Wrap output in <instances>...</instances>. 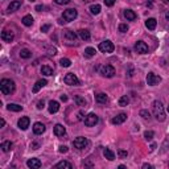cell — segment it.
I'll use <instances>...</instances> for the list:
<instances>
[{"instance_id":"cell-22","label":"cell","mask_w":169,"mask_h":169,"mask_svg":"<svg viewBox=\"0 0 169 169\" xmlns=\"http://www.w3.org/2000/svg\"><path fill=\"white\" fill-rule=\"evenodd\" d=\"M103 155H104V157H106L107 160H110V161L115 160V153H114L110 148H104V150H103Z\"/></svg>"},{"instance_id":"cell-25","label":"cell","mask_w":169,"mask_h":169,"mask_svg":"<svg viewBox=\"0 0 169 169\" xmlns=\"http://www.w3.org/2000/svg\"><path fill=\"white\" fill-rule=\"evenodd\" d=\"M12 147H13V144H12V141H9V140L3 141L2 145H0V148H2L3 152H9V151L12 150Z\"/></svg>"},{"instance_id":"cell-42","label":"cell","mask_w":169,"mask_h":169,"mask_svg":"<svg viewBox=\"0 0 169 169\" xmlns=\"http://www.w3.org/2000/svg\"><path fill=\"white\" fill-rule=\"evenodd\" d=\"M104 4H106L107 7H112L114 4H115V0H104Z\"/></svg>"},{"instance_id":"cell-10","label":"cell","mask_w":169,"mask_h":169,"mask_svg":"<svg viewBox=\"0 0 169 169\" xmlns=\"http://www.w3.org/2000/svg\"><path fill=\"white\" fill-rule=\"evenodd\" d=\"M148 45L144 41H137L135 44V52L139 53V54H147L148 53Z\"/></svg>"},{"instance_id":"cell-56","label":"cell","mask_w":169,"mask_h":169,"mask_svg":"<svg viewBox=\"0 0 169 169\" xmlns=\"http://www.w3.org/2000/svg\"><path fill=\"white\" fill-rule=\"evenodd\" d=\"M168 167H169V162H168Z\"/></svg>"},{"instance_id":"cell-11","label":"cell","mask_w":169,"mask_h":169,"mask_svg":"<svg viewBox=\"0 0 169 169\" xmlns=\"http://www.w3.org/2000/svg\"><path fill=\"white\" fill-rule=\"evenodd\" d=\"M98 116L95 115V114H89V115H86V118H84V124H86L87 127H94L95 124L98 123Z\"/></svg>"},{"instance_id":"cell-37","label":"cell","mask_w":169,"mask_h":169,"mask_svg":"<svg viewBox=\"0 0 169 169\" xmlns=\"http://www.w3.org/2000/svg\"><path fill=\"white\" fill-rule=\"evenodd\" d=\"M153 136H155V132L153 131H145L144 132V137H145V140H152Z\"/></svg>"},{"instance_id":"cell-35","label":"cell","mask_w":169,"mask_h":169,"mask_svg":"<svg viewBox=\"0 0 169 169\" xmlns=\"http://www.w3.org/2000/svg\"><path fill=\"white\" fill-rule=\"evenodd\" d=\"M128 102H130V99H128V97H127V95H123L120 99H119V106L126 107L127 104H128Z\"/></svg>"},{"instance_id":"cell-29","label":"cell","mask_w":169,"mask_h":169,"mask_svg":"<svg viewBox=\"0 0 169 169\" xmlns=\"http://www.w3.org/2000/svg\"><path fill=\"white\" fill-rule=\"evenodd\" d=\"M21 21H23V24H24L25 27H32V24H33V17L31 16V15H27V16L23 17Z\"/></svg>"},{"instance_id":"cell-31","label":"cell","mask_w":169,"mask_h":169,"mask_svg":"<svg viewBox=\"0 0 169 169\" xmlns=\"http://www.w3.org/2000/svg\"><path fill=\"white\" fill-rule=\"evenodd\" d=\"M54 168H67V169H72L73 165L69 161H59V162H57L56 165H54Z\"/></svg>"},{"instance_id":"cell-28","label":"cell","mask_w":169,"mask_h":169,"mask_svg":"<svg viewBox=\"0 0 169 169\" xmlns=\"http://www.w3.org/2000/svg\"><path fill=\"white\" fill-rule=\"evenodd\" d=\"M7 108L9 111H15V112H19V111H21L23 110V106H20V104H16V103H9Z\"/></svg>"},{"instance_id":"cell-4","label":"cell","mask_w":169,"mask_h":169,"mask_svg":"<svg viewBox=\"0 0 169 169\" xmlns=\"http://www.w3.org/2000/svg\"><path fill=\"white\" fill-rule=\"evenodd\" d=\"M77 16H78V12H77V9H74V8L66 9V11H63V13H62V19L65 20L66 23H70L73 20H76Z\"/></svg>"},{"instance_id":"cell-40","label":"cell","mask_w":169,"mask_h":169,"mask_svg":"<svg viewBox=\"0 0 169 169\" xmlns=\"http://www.w3.org/2000/svg\"><path fill=\"white\" fill-rule=\"evenodd\" d=\"M54 3L58 4V6H66V4L70 3V0H54Z\"/></svg>"},{"instance_id":"cell-48","label":"cell","mask_w":169,"mask_h":169,"mask_svg":"<svg viewBox=\"0 0 169 169\" xmlns=\"http://www.w3.org/2000/svg\"><path fill=\"white\" fill-rule=\"evenodd\" d=\"M42 9H44V6H37L36 7V11H38V12H41Z\"/></svg>"},{"instance_id":"cell-7","label":"cell","mask_w":169,"mask_h":169,"mask_svg":"<svg viewBox=\"0 0 169 169\" xmlns=\"http://www.w3.org/2000/svg\"><path fill=\"white\" fill-rule=\"evenodd\" d=\"M63 81H65V83L69 84V86H78L79 84V79L77 78V76L74 73H67L65 78H63Z\"/></svg>"},{"instance_id":"cell-43","label":"cell","mask_w":169,"mask_h":169,"mask_svg":"<svg viewBox=\"0 0 169 169\" xmlns=\"http://www.w3.org/2000/svg\"><path fill=\"white\" fill-rule=\"evenodd\" d=\"M58 152L59 153H66L67 152V147L66 145H61V147H59V150H58Z\"/></svg>"},{"instance_id":"cell-26","label":"cell","mask_w":169,"mask_h":169,"mask_svg":"<svg viewBox=\"0 0 169 169\" xmlns=\"http://www.w3.org/2000/svg\"><path fill=\"white\" fill-rule=\"evenodd\" d=\"M74 101H76L77 106H81V107H86V104H87L86 99H84L83 97H81V95H76L74 97Z\"/></svg>"},{"instance_id":"cell-9","label":"cell","mask_w":169,"mask_h":169,"mask_svg":"<svg viewBox=\"0 0 169 169\" xmlns=\"http://www.w3.org/2000/svg\"><path fill=\"white\" fill-rule=\"evenodd\" d=\"M161 82V77L156 76L155 73H148L147 76V83L150 84V86H156V84H158Z\"/></svg>"},{"instance_id":"cell-50","label":"cell","mask_w":169,"mask_h":169,"mask_svg":"<svg viewBox=\"0 0 169 169\" xmlns=\"http://www.w3.org/2000/svg\"><path fill=\"white\" fill-rule=\"evenodd\" d=\"M0 124H2V127H4V126H6V120H4V119H2V120H0Z\"/></svg>"},{"instance_id":"cell-30","label":"cell","mask_w":169,"mask_h":169,"mask_svg":"<svg viewBox=\"0 0 169 169\" xmlns=\"http://www.w3.org/2000/svg\"><path fill=\"white\" fill-rule=\"evenodd\" d=\"M41 73L44 74V76H53V69L50 66H48V65H44L41 67Z\"/></svg>"},{"instance_id":"cell-1","label":"cell","mask_w":169,"mask_h":169,"mask_svg":"<svg viewBox=\"0 0 169 169\" xmlns=\"http://www.w3.org/2000/svg\"><path fill=\"white\" fill-rule=\"evenodd\" d=\"M152 108H153V116H155L156 120L158 122H164L165 120V111H164V106L160 101H155L152 104Z\"/></svg>"},{"instance_id":"cell-2","label":"cell","mask_w":169,"mask_h":169,"mask_svg":"<svg viewBox=\"0 0 169 169\" xmlns=\"http://www.w3.org/2000/svg\"><path fill=\"white\" fill-rule=\"evenodd\" d=\"M15 89H16V86H15V82L12 79L4 78L0 81V90H2L4 95H11V94H13Z\"/></svg>"},{"instance_id":"cell-46","label":"cell","mask_w":169,"mask_h":169,"mask_svg":"<svg viewBox=\"0 0 169 169\" xmlns=\"http://www.w3.org/2000/svg\"><path fill=\"white\" fill-rule=\"evenodd\" d=\"M38 145H40L38 143H32V144H31V147L33 148V150H38Z\"/></svg>"},{"instance_id":"cell-49","label":"cell","mask_w":169,"mask_h":169,"mask_svg":"<svg viewBox=\"0 0 169 169\" xmlns=\"http://www.w3.org/2000/svg\"><path fill=\"white\" fill-rule=\"evenodd\" d=\"M61 101H62V102H66V101H67V97L65 95V94H63V95H61Z\"/></svg>"},{"instance_id":"cell-39","label":"cell","mask_w":169,"mask_h":169,"mask_svg":"<svg viewBox=\"0 0 169 169\" xmlns=\"http://www.w3.org/2000/svg\"><path fill=\"white\" fill-rule=\"evenodd\" d=\"M127 31H128V25H127V24H120V25H119V32L126 33Z\"/></svg>"},{"instance_id":"cell-15","label":"cell","mask_w":169,"mask_h":169,"mask_svg":"<svg viewBox=\"0 0 169 169\" xmlns=\"http://www.w3.org/2000/svg\"><path fill=\"white\" fill-rule=\"evenodd\" d=\"M27 165L31 169H38V168H41V161L38 158H29L27 161Z\"/></svg>"},{"instance_id":"cell-8","label":"cell","mask_w":169,"mask_h":169,"mask_svg":"<svg viewBox=\"0 0 169 169\" xmlns=\"http://www.w3.org/2000/svg\"><path fill=\"white\" fill-rule=\"evenodd\" d=\"M101 74L106 78H111V77L115 76V69H114V66H111V65H104L101 67Z\"/></svg>"},{"instance_id":"cell-41","label":"cell","mask_w":169,"mask_h":169,"mask_svg":"<svg viewBox=\"0 0 169 169\" xmlns=\"http://www.w3.org/2000/svg\"><path fill=\"white\" fill-rule=\"evenodd\" d=\"M118 155H119V157H120V158H126V157H127V155H128V153H127V151L119 150V151H118Z\"/></svg>"},{"instance_id":"cell-53","label":"cell","mask_w":169,"mask_h":169,"mask_svg":"<svg viewBox=\"0 0 169 169\" xmlns=\"http://www.w3.org/2000/svg\"><path fill=\"white\" fill-rule=\"evenodd\" d=\"M164 3H167V4H169V0H164Z\"/></svg>"},{"instance_id":"cell-16","label":"cell","mask_w":169,"mask_h":169,"mask_svg":"<svg viewBox=\"0 0 169 169\" xmlns=\"http://www.w3.org/2000/svg\"><path fill=\"white\" fill-rule=\"evenodd\" d=\"M15 38V34L13 32H9V31H3L2 32V40L6 42H12Z\"/></svg>"},{"instance_id":"cell-23","label":"cell","mask_w":169,"mask_h":169,"mask_svg":"<svg viewBox=\"0 0 169 169\" xmlns=\"http://www.w3.org/2000/svg\"><path fill=\"white\" fill-rule=\"evenodd\" d=\"M78 34H79V37H81L83 41H89L90 40V32L87 31V29H81V31H78Z\"/></svg>"},{"instance_id":"cell-38","label":"cell","mask_w":169,"mask_h":169,"mask_svg":"<svg viewBox=\"0 0 169 169\" xmlns=\"http://www.w3.org/2000/svg\"><path fill=\"white\" fill-rule=\"evenodd\" d=\"M140 116H141L143 119H148V120H150V119H151L150 112H148L147 110H141V111H140Z\"/></svg>"},{"instance_id":"cell-52","label":"cell","mask_w":169,"mask_h":169,"mask_svg":"<svg viewBox=\"0 0 169 169\" xmlns=\"http://www.w3.org/2000/svg\"><path fill=\"white\" fill-rule=\"evenodd\" d=\"M165 19H167L168 21H169V11H167V12H165Z\"/></svg>"},{"instance_id":"cell-55","label":"cell","mask_w":169,"mask_h":169,"mask_svg":"<svg viewBox=\"0 0 169 169\" xmlns=\"http://www.w3.org/2000/svg\"><path fill=\"white\" fill-rule=\"evenodd\" d=\"M31 2H36V0H31Z\"/></svg>"},{"instance_id":"cell-47","label":"cell","mask_w":169,"mask_h":169,"mask_svg":"<svg viewBox=\"0 0 169 169\" xmlns=\"http://www.w3.org/2000/svg\"><path fill=\"white\" fill-rule=\"evenodd\" d=\"M152 165H150V164H143V169H151Z\"/></svg>"},{"instance_id":"cell-54","label":"cell","mask_w":169,"mask_h":169,"mask_svg":"<svg viewBox=\"0 0 169 169\" xmlns=\"http://www.w3.org/2000/svg\"><path fill=\"white\" fill-rule=\"evenodd\" d=\"M167 110H168V112H169V106H168V108H167Z\"/></svg>"},{"instance_id":"cell-27","label":"cell","mask_w":169,"mask_h":169,"mask_svg":"<svg viewBox=\"0 0 169 169\" xmlns=\"http://www.w3.org/2000/svg\"><path fill=\"white\" fill-rule=\"evenodd\" d=\"M95 101L98 103H107L108 102V97L104 93H101V94H98V95L95 97Z\"/></svg>"},{"instance_id":"cell-44","label":"cell","mask_w":169,"mask_h":169,"mask_svg":"<svg viewBox=\"0 0 169 169\" xmlns=\"http://www.w3.org/2000/svg\"><path fill=\"white\" fill-rule=\"evenodd\" d=\"M49 29H50V25H49V24H45V25L41 27V32H48Z\"/></svg>"},{"instance_id":"cell-17","label":"cell","mask_w":169,"mask_h":169,"mask_svg":"<svg viewBox=\"0 0 169 169\" xmlns=\"http://www.w3.org/2000/svg\"><path fill=\"white\" fill-rule=\"evenodd\" d=\"M54 135L56 136H63L66 133V128L62 126V124H56L54 126Z\"/></svg>"},{"instance_id":"cell-14","label":"cell","mask_w":169,"mask_h":169,"mask_svg":"<svg viewBox=\"0 0 169 169\" xmlns=\"http://www.w3.org/2000/svg\"><path fill=\"white\" fill-rule=\"evenodd\" d=\"M45 126H44L42 123H40V122H37V123H34L33 124V132L36 133V135H42L44 132H45Z\"/></svg>"},{"instance_id":"cell-32","label":"cell","mask_w":169,"mask_h":169,"mask_svg":"<svg viewBox=\"0 0 169 169\" xmlns=\"http://www.w3.org/2000/svg\"><path fill=\"white\" fill-rule=\"evenodd\" d=\"M20 57L21 58H31L32 57V53H31V50H29V49H21V50H20Z\"/></svg>"},{"instance_id":"cell-45","label":"cell","mask_w":169,"mask_h":169,"mask_svg":"<svg viewBox=\"0 0 169 169\" xmlns=\"http://www.w3.org/2000/svg\"><path fill=\"white\" fill-rule=\"evenodd\" d=\"M44 104H45V103H44V101H40V102L37 103V108H38V110H42V108H44Z\"/></svg>"},{"instance_id":"cell-13","label":"cell","mask_w":169,"mask_h":169,"mask_svg":"<svg viewBox=\"0 0 169 169\" xmlns=\"http://www.w3.org/2000/svg\"><path fill=\"white\" fill-rule=\"evenodd\" d=\"M126 120H127V114L122 112V114H119V115L114 116V118L111 119V123L115 124V126H118V124H122V123H124Z\"/></svg>"},{"instance_id":"cell-21","label":"cell","mask_w":169,"mask_h":169,"mask_svg":"<svg viewBox=\"0 0 169 169\" xmlns=\"http://www.w3.org/2000/svg\"><path fill=\"white\" fill-rule=\"evenodd\" d=\"M124 17H126L128 21H133V20H136V13L133 12V11H131V9H126V11H124Z\"/></svg>"},{"instance_id":"cell-6","label":"cell","mask_w":169,"mask_h":169,"mask_svg":"<svg viewBox=\"0 0 169 169\" xmlns=\"http://www.w3.org/2000/svg\"><path fill=\"white\" fill-rule=\"evenodd\" d=\"M115 46H114V44L110 41V40H106V41H103L99 44V50L102 53H112Z\"/></svg>"},{"instance_id":"cell-34","label":"cell","mask_w":169,"mask_h":169,"mask_svg":"<svg viewBox=\"0 0 169 169\" xmlns=\"http://www.w3.org/2000/svg\"><path fill=\"white\" fill-rule=\"evenodd\" d=\"M101 6L99 4H93V6L90 7V12L93 13V15H99L101 13Z\"/></svg>"},{"instance_id":"cell-36","label":"cell","mask_w":169,"mask_h":169,"mask_svg":"<svg viewBox=\"0 0 169 169\" xmlns=\"http://www.w3.org/2000/svg\"><path fill=\"white\" fill-rule=\"evenodd\" d=\"M59 65H61L62 67H69L72 65V61L69 58H62L61 61H59Z\"/></svg>"},{"instance_id":"cell-19","label":"cell","mask_w":169,"mask_h":169,"mask_svg":"<svg viewBox=\"0 0 169 169\" xmlns=\"http://www.w3.org/2000/svg\"><path fill=\"white\" fill-rule=\"evenodd\" d=\"M45 84H48V81H46V79H40V81H37L36 83H34V86H33V93H34V94L38 93L40 89L44 87Z\"/></svg>"},{"instance_id":"cell-3","label":"cell","mask_w":169,"mask_h":169,"mask_svg":"<svg viewBox=\"0 0 169 169\" xmlns=\"http://www.w3.org/2000/svg\"><path fill=\"white\" fill-rule=\"evenodd\" d=\"M63 41L66 45H76L77 34L72 31H63Z\"/></svg>"},{"instance_id":"cell-33","label":"cell","mask_w":169,"mask_h":169,"mask_svg":"<svg viewBox=\"0 0 169 169\" xmlns=\"http://www.w3.org/2000/svg\"><path fill=\"white\" fill-rule=\"evenodd\" d=\"M95 53H97L95 49L91 48V46H89V48L84 49V56L89 57V58H90V57H94V56H95Z\"/></svg>"},{"instance_id":"cell-18","label":"cell","mask_w":169,"mask_h":169,"mask_svg":"<svg viewBox=\"0 0 169 169\" xmlns=\"http://www.w3.org/2000/svg\"><path fill=\"white\" fill-rule=\"evenodd\" d=\"M21 4H23L21 0H13V2H11V4L8 6V11H9V12L17 11V9L21 7Z\"/></svg>"},{"instance_id":"cell-12","label":"cell","mask_w":169,"mask_h":169,"mask_svg":"<svg viewBox=\"0 0 169 169\" xmlns=\"http://www.w3.org/2000/svg\"><path fill=\"white\" fill-rule=\"evenodd\" d=\"M29 123H31V119H29L28 116H23L21 119H19V122H17V126L20 130H23V131H25L27 128L29 127Z\"/></svg>"},{"instance_id":"cell-51","label":"cell","mask_w":169,"mask_h":169,"mask_svg":"<svg viewBox=\"0 0 169 169\" xmlns=\"http://www.w3.org/2000/svg\"><path fill=\"white\" fill-rule=\"evenodd\" d=\"M156 150V144H152L151 145V151H155Z\"/></svg>"},{"instance_id":"cell-5","label":"cell","mask_w":169,"mask_h":169,"mask_svg":"<svg viewBox=\"0 0 169 169\" xmlns=\"http://www.w3.org/2000/svg\"><path fill=\"white\" fill-rule=\"evenodd\" d=\"M73 145H74V148H77V150H84V148L89 145V140L86 137H82V136L76 137L73 140Z\"/></svg>"},{"instance_id":"cell-20","label":"cell","mask_w":169,"mask_h":169,"mask_svg":"<svg viewBox=\"0 0 169 169\" xmlns=\"http://www.w3.org/2000/svg\"><path fill=\"white\" fill-rule=\"evenodd\" d=\"M58 110H59V103L57 101H50V102H49V112L56 114Z\"/></svg>"},{"instance_id":"cell-24","label":"cell","mask_w":169,"mask_h":169,"mask_svg":"<svg viewBox=\"0 0 169 169\" xmlns=\"http://www.w3.org/2000/svg\"><path fill=\"white\" fill-rule=\"evenodd\" d=\"M157 25V21H156V19H147V21H145V27L150 29V31H153V29L156 28Z\"/></svg>"}]
</instances>
